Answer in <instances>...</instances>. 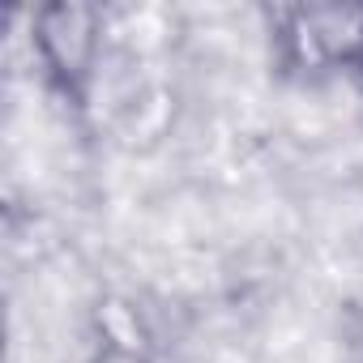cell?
Masks as SVG:
<instances>
[{
	"label": "cell",
	"mask_w": 363,
	"mask_h": 363,
	"mask_svg": "<svg viewBox=\"0 0 363 363\" xmlns=\"http://www.w3.org/2000/svg\"><path fill=\"white\" fill-rule=\"evenodd\" d=\"M30 39H35V56H39L52 90L65 103L86 107L90 82L99 69V52H103V9L82 5V0L39 5L35 22H30Z\"/></svg>",
	"instance_id": "cell-1"
},
{
	"label": "cell",
	"mask_w": 363,
	"mask_h": 363,
	"mask_svg": "<svg viewBox=\"0 0 363 363\" xmlns=\"http://www.w3.org/2000/svg\"><path fill=\"white\" fill-rule=\"evenodd\" d=\"M274 35L291 69L363 65V9L359 5H299L274 13Z\"/></svg>",
	"instance_id": "cell-2"
},
{
	"label": "cell",
	"mask_w": 363,
	"mask_h": 363,
	"mask_svg": "<svg viewBox=\"0 0 363 363\" xmlns=\"http://www.w3.org/2000/svg\"><path fill=\"white\" fill-rule=\"evenodd\" d=\"M90 363H150V354H145L137 342L120 337V333H103V342H99V350L90 354Z\"/></svg>",
	"instance_id": "cell-3"
},
{
	"label": "cell",
	"mask_w": 363,
	"mask_h": 363,
	"mask_svg": "<svg viewBox=\"0 0 363 363\" xmlns=\"http://www.w3.org/2000/svg\"><path fill=\"white\" fill-rule=\"evenodd\" d=\"M359 69H363V65H359Z\"/></svg>",
	"instance_id": "cell-4"
}]
</instances>
